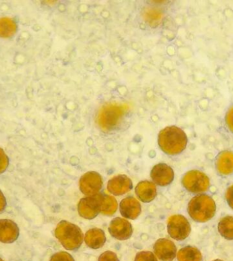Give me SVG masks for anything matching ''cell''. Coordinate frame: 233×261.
I'll return each mask as SVG.
<instances>
[{
    "label": "cell",
    "mask_w": 233,
    "mask_h": 261,
    "mask_svg": "<svg viewBox=\"0 0 233 261\" xmlns=\"http://www.w3.org/2000/svg\"><path fill=\"white\" fill-rule=\"evenodd\" d=\"M6 206V200L3 193L0 190V213L5 210Z\"/></svg>",
    "instance_id": "29"
},
{
    "label": "cell",
    "mask_w": 233,
    "mask_h": 261,
    "mask_svg": "<svg viewBox=\"0 0 233 261\" xmlns=\"http://www.w3.org/2000/svg\"><path fill=\"white\" fill-rule=\"evenodd\" d=\"M187 143L188 138L185 132L177 126H167L159 132V146L168 154H179L185 150Z\"/></svg>",
    "instance_id": "1"
},
{
    "label": "cell",
    "mask_w": 233,
    "mask_h": 261,
    "mask_svg": "<svg viewBox=\"0 0 233 261\" xmlns=\"http://www.w3.org/2000/svg\"><path fill=\"white\" fill-rule=\"evenodd\" d=\"M84 240L90 248L99 249L105 244L106 239L103 230L95 228L87 230Z\"/></svg>",
    "instance_id": "17"
},
{
    "label": "cell",
    "mask_w": 233,
    "mask_h": 261,
    "mask_svg": "<svg viewBox=\"0 0 233 261\" xmlns=\"http://www.w3.org/2000/svg\"><path fill=\"white\" fill-rule=\"evenodd\" d=\"M188 210L190 217L194 221L204 222L214 217L216 205L212 197L202 194L195 196L190 200Z\"/></svg>",
    "instance_id": "4"
},
{
    "label": "cell",
    "mask_w": 233,
    "mask_h": 261,
    "mask_svg": "<svg viewBox=\"0 0 233 261\" xmlns=\"http://www.w3.org/2000/svg\"><path fill=\"white\" fill-rule=\"evenodd\" d=\"M214 261H223V260H220V259H217V260H215Z\"/></svg>",
    "instance_id": "30"
},
{
    "label": "cell",
    "mask_w": 233,
    "mask_h": 261,
    "mask_svg": "<svg viewBox=\"0 0 233 261\" xmlns=\"http://www.w3.org/2000/svg\"><path fill=\"white\" fill-rule=\"evenodd\" d=\"M120 208L122 216L131 220L136 219L141 212L140 203L133 197H128L123 199L121 201Z\"/></svg>",
    "instance_id": "14"
},
{
    "label": "cell",
    "mask_w": 233,
    "mask_h": 261,
    "mask_svg": "<svg viewBox=\"0 0 233 261\" xmlns=\"http://www.w3.org/2000/svg\"><path fill=\"white\" fill-rule=\"evenodd\" d=\"M50 261H75V259L69 253L66 252H59L53 254Z\"/></svg>",
    "instance_id": "24"
},
{
    "label": "cell",
    "mask_w": 233,
    "mask_h": 261,
    "mask_svg": "<svg viewBox=\"0 0 233 261\" xmlns=\"http://www.w3.org/2000/svg\"><path fill=\"white\" fill-rule=\"evenodd\" d=\"M154 252L161 261H173L177 254V248L172 241L168 239H159L155 243Z\"/></svg>",
    "instance_id": "10"
},
{
    "label": "cell",
    "mask_w": 233,
    "mask_h": 261,
    "mask_svg": "<svg viewBox=\"0 0 233 261\" xmlns=\"http://www.w3.org/2000/svg\"><path fill=\"white\" fill-rule=\"evenodd\" d=\"M217 171L220 175H228L233 173V152L223 151L217 156L216 160Z\"/></svg>",
    "instance_id": "16"
},
{
    "label": "cell",
    "mask_w": 233,
    "mask_h": 261,
    "mask_svg": "<svg viewBox=\"0 0 233 261\" xmlns=\"http://www.w3.org/2000/svg\"><path fill=\"white\" fill-rule=\"evenodd\" d=\"M16 24L11 18L4 17L0 18V37L10 38L15 34Z\"/></svg>",
    "instance_id": "22"
},
{
    "label": "cell",
    "mask_w": 233,
    "mask_h": 261,
    "mask_svg": "<svg viewBox=\"0 0 233 261\" xmlns=\"http://www.w3.org/2000/svg\"><path fill=\"white\" fill-rule=\"evenodd\" d=\"M19 236V228L12 220H0V242L10 244L17 240Z\"/></svg>",
    "instance_id": "13"
},
{
    "label": "cell",
    "mask_w": 233,
    "mask_h": 261,
    "mask_svg": "<svg viewBox=\"0 0 233 261\" xmlns=\"http://www.w3.org/2000/svg\"><path fill=\"white\" fill-rule=\"evenodd\" d=\"M102 195L97 194L80 200L78 204L79 215L85 219H94L100 212Z\"/></svg>",
    "instance_id": "7"
},
{
    "label": "cell",
    "mask_w": 233,
    "mask_h": 261,
    "mask_svg": "<svg viewBox=\"0 0 233 261\" xmlns=\"http://www.w3.org/2000/svg\"><path fill=\"white\" fill-rule=\"evenodd\" d=\"M55 236L66 250H76L83 242V233L81 228L71 222L62 220L57 224Z\"/></svg>",
    "instance_id": "3"
},
{
    "label": "cell",
    "mask_w": 233,
    "mask_h": 261,
    "mask_svg": "<svg viewBox=\"0 0 233 261\" xmlns=\"http://www.w3.org/2000/svg\"><path fill=\"white\" fill-rule=\"evenodd\" d=\"M135 192L138 199L144 203L152 201L157 195L156 187L149 181H140L137 185Z\"/></svg>",
    "instance_id": "15"
},
{
    "label": "cell",
    "mask_w": 233,
    "mask_h": 261,
    "mask_svg": "<svg viewBox=\"0 0 233 261\" xmlns=\"http://www.w3.org/2000/svg\"><path fill=\"white\" fill-rule=\"evenodd\" d=\"M218 231L226 240H233L232 216H225L220 220L218 224Z\"/></svg>",
    "instance_id": "19"
},
{
    "label": "cell",
    "mask_w": 233,
    "mask_h": 261,
    "mask_svg": "<svg viewBox=\"0 0 233 261\" xmlns=\"http://www.w3.org/2000/svg\"><path fill=\"white\" fill-rule=\"evenodd\" d=\"M151 177L157 185L165 187L170 185L174 179L173 169L165 163H159L153 167Z\"/></svg>",
    "instance_id": "11"
},
{
    "label": "cell",
    "mask_w": 233,
    "mask_h": 261,
    "mask_svg": "<svg viewBox=\"0 0 233 261\" xmlns=\"http://www.w3.org/2000/svg\"><path fill=\"white\" fill-rule=\"evenodd\" d=\"M118 209V202L112 196L102 195L100 212L104 215L110 216L115 213Z\"/></svg>",
    "instance_id": "20"
},
{
    "label": "cell",
    "mask_w": 233,
    "mask_h": 261,
    "mask_svg": "<svg viewBox=\"0 0 233 261\" xmlns=\"http://www.w3.org/2000/svg\"><path fill=\"white\" fill-rule=\"evenodd\" d=\"M226 122L228 128L233 133V106L226 114Z\"/></svg>",
    "instance_id": "27"
},
{
    "label": "cell",
    "mask_w": 233,
    "mask_h": 261,
    "mask_svg": "<svg viewBox=\"0 0 233 261\" xmlns=\"http://www.w3.org/2000/svg\"><path fill=\"white\" fill-rule=\"evenodd\" d=\"M177 259L179 261H201L202 254L195 247L185 246L178 252Z\"/></svg>",
    "instance_id": "18"
},
{
    "label": "cell",
    "mask_w": 233,
    "mask_h": 261,
    "mask_svg": "<svg viewBox=\"0 0 233 261\" xmlns=\"http://www.w3.org/2000/svg\"><path fill=\"white\" fill-rule=\"evenodd\" d=\"M129 106L125 103H108L102 106L98 112L96 122L104 132L113 129L120 123Z\"/></svg>",
    "instance_id": "2"
},
{
    "label": "cell",
    "mask_w": 233,
    "mask_h": 261,
    "mask_svg": "<svg viewBox=\"0 0 233 261\" xmlns=\"http://www.w3.org/2000/svg\"><path fill=\"white\" fill-rule=\"evenodd\" d=\"M182 184L188 191L193 193H200L207 191L209 188L210 181L208 177L204 173L198 170H192L184 175Z\"/></svg>",
    "instance_id": "5"
},
{
    "label": "cell",
    "mask_w": 233,
    "mask_h": 261,
    "mask_svg": "<svg viewBox=\"0 0 233 261\" xmlns=\"http://www.w3.org/2000/svg\"><path fill=\"white\" fill-rule=\"evenodd\" d=\"M108 231L111 236L118 240H127L132 234V226L130 222L122 218H115L110 222Z\"/></svg>",
    "instance_id": "9"
},
{
    "label": "cell",
    "mask_w": 233,
    "mask_h": 261,
    "mask_svg": "<svg viewBox=\"0 0 233 261\" xmlns=\"http://www.w3.org/2000/svg\"><path fill=\"white\" fill-rule=\"evenodd\" d=\"M226 198L229 206L233 210V185L227 189Z\"/></svg>",
    "instance_id": "28"
},
{
    "label": "cell",
    "mask_w": 233,
    "mask_h": 261,
    "mask_svg": "<svg viewBox=\"0 0 233 261\" xmlns=\"http://www.w3.org/2000/svg\"><path fill=\"white\" fill-rule=\"evenodd\" d=\"M0 261H4L1 258H0Z\"/></svg>",
    "instance_id": "31"
},
{
    "label": "cell",
    "mask_w": 233,
    "mask_h": 261,
    "mask_svg": "<svg viewBox=\"0 0 233 261\" xmlns=\"http://www.w3.org/2000/svg\"><path fill=\"white\" fill-rule=\"evenodd\" d=\"M134 261H158L156 257H155L154 254L151 252H148V251H146V252H138V254H136V257H135Z\"/></svg>",
    "instance_id": "23"
},
{
    "label": "cell",
    "mask_w": 233,
    "mask_h": 261,
    "mask_svg": "<svg viewBox=\"0 0 233 261\" xmlns=\"http://www.w3.org/2000/svg\"><path fill=\"white\" fill-rule=\"evenodd\" d=\"M9 165V159L4 151L0 148V174L6 170Z\"/></svg>",
    "instance_id": "25"
},
{
    "label": "cell",
    "mask_w": 233,
    "mask_h": 261,
    "mask_svg": "<svg viewBox=\"0 0 233 261\" xmlns=\"http://www.w3.org/2000/svg\"><path fill=\"white\" fill-rule=\"evenodd\" d=\"M103 181L101 175L96 171H89L82 175L79 181L80 190L87 197L97 195L101 190Z\"/></svg>",
    "instance_id": "8"
},
{
    "label": "cell",
    "mask_w": 233,
    "mask_h": 261,
    "mask_svg": "<svg viewBox=\"0 0 233 261\" xmlns=\"http://www.w3.org/2000/svg\"><path fill=\"white\" fill-rule=\"evenodd\" d=\"M98 261H120L115 253L106 251L100 255Z\"/></svg>",
    "instance_id": "26"
},
{
    "label": "cell",
    "mask_w": 233,
    "mask_h": 261,
    "mask_svg": "<svg viewBox=\"0 0 233 261\" xmlns=\"http://www.w3.org/2000/svg\"><path fill=\"white\" fill-rule=\"evenodd\" d=\"M132 188V180L126 175H118L112 177L107 185L108 192L116 196L124 195Z\"/></svg>",
    "instance_id": "12"
},
{
    "label": "cell",
    "mask_w": 233,
    "mask_h": 261,
    "mask_svg": "<svg viewBox=\"0 0 233 261\" xmlns=\"http://www.w3.org/2000/svg\"><path fill=\"white\" fill-rule=\"evenodd\" d=\"M167 228L170 236L178 241L185 240L191 231V226L188 220L179 214H176L169 218Z\"/></svg>",
    "instance_id": "6"
},
{
    "label": "cell",
    "mask_w": 233,
    "mask_h": 261,
    "mask_svg": "<svg viewBox=\"0 0 233 261\" xmlns=\"http://www.w3.org/2000/svg\"><path fill=\"white\" fill-rule=\"evenodd\" d=\"M143 18L149 25L156 27L162 20L163 14L156 8H147L143 12Z\"/></svg>",
    "instance_id": "21"
}]
</instances>
